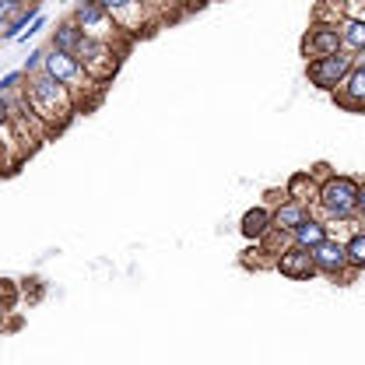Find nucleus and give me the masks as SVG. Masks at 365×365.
Listing matches in <instances>:
<instances>
[{"mask_svg": "<svg viewBox=\"0 0 365 365\" xmlns=\"http://www.w3.org/2000/svg\"><path fill=\"white\" fill-rule=\"evenodd\" d=\"M25 95H29V106H32V113L43 120L49 130H60V127H67V123L78 116L74 95L63 88L56 78H49V74L25 78Z\"/></svg>", "mask_w": 365, "mask_h": 365, "instance_id": "nucleus-1", "label": "nucleus"}, {"mask_svg": "<svg viewBox=\"0 0 365 365\" xmlns=\"http://www.w3.org/2000/svg\"><path fill=\"white\" fill-rule=\"evenodd\" d=\"M359 186H362V180H355V176L330 173L319 186V204L313 215H319L330 228L355 225L359 222Z\"/></svg>", "mask_w": 365, "mask_h": 365, "instance_id": "nucleus-2", "label": "nucleus"}, {"mask_svg": "<svg viewBox=\"0 0 365 365\" xmlns=\"http://www.w3.org/2000/svg\"><path fill=\"white\" fill-rule=\"evenodd\" d=\"M71 18L81 25V32H85L88 39L113 43V46H120V49H130V43H134L130 36H123V32L116 29V21H113V14L102 7V0H74Z\"/></svg>", "mask_w": 365, "mask_h": 365, "instance_id": "nucleus-3", "label": "nucleus"}, {"mask_svg": "<svg viewBox=\"0 0 365 365\" xmlns=\"http://www.w3.org/2000/svg\"><path fill=\"white\" fill-rule=\"evenodd\" d=\"M355 71V56L348 49L334 53V56H317V60H306V81L319 91H334L344 85V78Z\"/></svg>", "mask_w": 365, "mask_h": 365, "instance_id": "nucleus-4", "label": "nucleus"}, {"mask_svg": "<svg viewBox=\"0 0 365 365\" xmlns=\"http://www.w3.org/2000/svg\"><path fill=\"white\" fill-rule=\"evenodd\" d=\"M123 53L127 49H120V46L113 43H98V39H85V46L78 49V63L88 71L95 81H109L116 71H120V63H123Z\"/></svg>", "mask_w": 365, "mask_h": 365, "instance_id": "nucleus-5", "label": "nucleus"}, {"mask_svg": "<svg viewBox=\"0 0 365 365\" xmlns=\"http://www.w3.org/2000/svg\"><path fill=\"white\" fill-rule=\"evenodd\" d=\"M102 7L113 14V21H116V29L123 32V36H130L137 39L140 32H148L151 29V11L144 7V0H102Z\"/></svg>", "mask_w": 365, "mask_h": 365, "instance_id": "nucleus-6", "label": "nucleus"}, {"mask_svg": "<svg viewBox=\"0 0 365 365\" xmlns=\"http://www.w3.org/2000/svg\"><path fill=\"white\" fill-rule=\"evenodd\" d=\"M313 264H317V274L334 277V281H348V277H355L351 264H348L344 239H337V235H330L327 242H319L317 250H313Z\"/></svg>", "mask_w": 365, "mask_h": 365, "instance_id": "nucleus-7", "label": "nucleus"}, {"mask_svg": "<svg viewBox=\"0 0 365 365\" xmlns=\"http://www.w3.org/2000/svg\"><path fill=\"white\" fill-rule=\"evenodd\" d=\"M327 176H330V165H313V169H306V173H295L292 180L284 182V197H288V200H299V204H306V207L317 211L319 186H323Z\"/></svg>", "mask_w": 365, "mask_h": 365, "instance_id": "nucleus-8", "label": "nucleus"}, {"mask_svg": "<svg viewBox=\"0 0 365 365\" xmlns=\"http://www.w3.org/2000/svg\"><path fill=\"white\" fill-rule=\"evenodd\" d=\"M344 49V39H341V29L330 25V21H313V29L306 32L302 39V56L306 60H317V56H334Z\"/></svg>", "mask_w": 365, "mask_h": 365, "instance_id": "nucleus-9", "label": "nucleus"}, {"mask_svg": "<svg viewBox=\"0 0 365 365\" xmlns=\"http://www.w3.org/2000/svg\"><path fill=\"white\" fill-rule=\"evenodd\" d=\"M274 271L281 277H292V281H309L317 277V264H313V253L302 250V246H288L274 257Z\"/></svg>", "mask_w": 365, "mask_h": 365, "instance_id": "nucleus-10", "label": "nucleus"}, {"mask_svg": "<svg viewBox=\"0 0 365 365\" xmlns=\"http://www.w3.org/2000/svg\"><path fill=\"white\" fill-rule=\"evenodd\" d=\"M334 102L351 109V113H365V53L355 56V71L344 78V85L334 91Z\"/></svg>", "mask_w": 365, "mask_h": 365, "instance_id": "nucleus-11", "label": "nucleus"}, {"mask_svg": "<svg viewBox=\"0 0 365 365\" xmlns=\"http://www.w3.org/2000/svg\"><path fill=\"white\" fill-rule=\"evenodd\" d=\"M85 39H88V36L81 32V25H78V21H74V18L67 14V18H60V21H56V25L49 29V43H46V46H49L53 53H67V56H78V49L85 46Z\"/></svg>", "mask_w": 365, "mask_h": 365, "instance_id": "nucleus-12", "label": "nucleus"}, {"mask_svg": "<svg viewBox=\"0 0 365 365\" xmlns=\"http://www.w3.org/2000/svg\"><path fill=\"white\" fill-rule=\"evenodd\" d=\"M274 228V211L267 207V204H257V207H250L246 215H242V222H239V232H242V239L246 242H260L267 232Z\"/></svg>", "mask_w": 365, "mask_h": 365, "instance_id": "nucleus-13", "label": "nucleus"}, {"mask_svg": "<svg viewBox=\"0 0 365 365\" xmlns=\"http://www.w3.org/2000/svg\"><path fill=\"white\" fill-rule=\"evenodd\" d=\"M271 211H274V228L284 232V235H292L295 228L313 215V207H306V204H299V200H288V197H284L281 204H274Z\"/></svg>", "mask_w": 365, "mask_h": 365, "instance_id": "nucleus-14", "label": "nucleus"}, {"mask_svg": "<svg viewBox=\"0 0 365 365\" xmlns=\"http://www.w3.org/2000/svg\"><path fill=\"white\" fill-rule=\"evenodd\" d=\"M327 239H330V225H327L319 215H309L302 225L292 232V246H302V250H309V253L317 250L319 242H327Z\"/></svg>", "mask_w": 365, "mask_h": 365, "instance_id": "nucleus-15", "label": "nucleus"}, {"mask_svg": "<svg viewBox=\"0 0 365 365\" xmlns=\"http://www.w3.org/2000/svg\"><path fill=\"white\" fill-rule=\"evenodd\" d=\"M341 39H344V49L351 56H362L365 53V21H355V18H341Z\"/></svg>", "mask_w": 365, "mask_h": 365, "instance_id": "nucleus-16", "label": "nucleus"}, {"mask_svg": "<svg viewBox=\"0 0 365 365\" xmlns=\"http://www.w3.org/2000/svg\"><path fill=\"white\" fill-rule=\"evenodd\" d=\"M344 250H348V264H351V271L362 274L365 271V228H355V232L344 239Z\"/></svg>", "mask_w": 365, "mask_h": 365, "instance_id": "nucleus-17", "label": "nucleus"}, {"mask_svg": "<svg viewBox=\"0 0 365 365\" xmlns=\"http://www.w3.org/2000/svg\"><path fill=\"white\" fill-rule=\"evenodd\" d=\"M46 53H49V46H36L29 56H25V63H21V71H25V78H36V74H46Z\"/></svg>", "mask_w": 365, "mask_h": 365, "instance_id": "nucleus-18", "label": "nucleus"}, {"mask_svg": "<svg viewBox=\"0 0 365 365\" xmlns=\"http://www.w3.org/2000/svg\"><path fill=\"white\" fill-rule=\"evenodd\" d=\"M25 88V71L18 67V71H7L4 78H0V95H11V91Z\"/></svg>", "mask_w": 365, "mask_h": 365, "instance_id": "nucleus-19", "label": "nucleus"}, {"mask_svg": "<svg viewBox=\"0 0 365 365\" xmlns=\"http://www.w3.org/2000/svg\"><path fill=\"white\" fill-rule=\"evenodd\" d=\"M29 4H18V0H0V25L7 29L14 18H21V11H25Z\"/></svg>", "mask_w": 365, "mask_h": 365, "instance_id": "nucleus-20", "label": "nucleus"}, {"mask_svg": "<svg viewBox=\"0 0 365 365\" xmlns=\"http://www.w3.org/2000/svg\"><path fill=\"white\" fill-rule=\"evenodd\" d=\"M18 302V284L14 281H0V309H11Z\"/></svg>", "mask_w": 365, "mask_h": 365, "instance_id": "nucleus-21", "label": "nucleus"}, {"mask_svg": "<svg viewBox=\"0 0 365 365\" xmlns=\"http://www.w3.org/2000/svg\"><path fill=\"white\" fill-rule=\"evenodd\" d=\"M46 25H49V21H46V14H39V18H36V21H32V25H29V32H25V36H21V39H18V43H29V39H32V36H36V32H43Z\"/></svg>", "mask_w": 365, "mask_h": 365, "instance_id": "nucleus-22", "label": "nucleus"}, {"mask_svg": "<svg viewBox=\"0 0 365 365\" xmlns=\"http://www.w3.org/2000/svg\"><path fill=\"white\" fill-rule=\"evenodd\" d=\"M11 116H14V113H11V102L0 95V130H7V127H11Z\"/></svg>", "mask_w": 365, "mask_h": 365, "instance_id": "nucleus-23", "label": "nucleus"}, {"mask_svg": "<svg viewBox=\"0 0 365 365\" xmlns=\"http://www.w3.org/2000/svg\"><path fill=\"white\" fill-rule=\"evenodd\" d=\"M359 222H365V180L359 186Z\"/></svg>", "mask_w": 365, "mask_h": 365, "instance_id": "nucleus-24", "label": "nucleus"}, {"mask_svg": "<svg viewBox=\"0 0 365 365\" xmlns=\"http://www.w3.org/2000/svg\"><path fill=\"white\" fill-rule=\"evenodd\" d=\"M18 4H36V0H18Z\"/></svg>", "mask_w": 365, "mask_h": 365, "instance_id": "nucleus-25", "label": "nucleus"}, {"mask_svg": "<svg viewBox=\"0 0 365 365\" xmlns=\"http://www.w3.org/2000/svg\"><path fill=\"white\" fill-rule=\"evenodd\" d=\"M0 39H4V25H0Z\"/></svg>", "mask_w": 365, "mask_h": 365, "instance_id": "nucleus-26", "label": "nucleus"}, {"mask_svg": "<svg viewBox=\"0 0 365 365\" xmlns=\"http://www.w3.org/2000/svg\"><path fill=\"white\" fill-rule=\"evenodd\" d=\"M0 313H4V309H0Z\"/></svg>", "mask_w": 365, "mask_h": 365, "instance_id": "nucleus-27", "label": "nucleus"}, {"mask_svg": "<svg viewBox=\"0 0 365 365\" xmlns=\"http://www.w3.org/2000/svg\"><path fill=\"white\" fill-rule=\"evenodd\" d=\"M43 4H46V0H43Z\"/></svg>", "mask_w": 365, "mask_h": 365, "instance_id": "nucleus-28", "label": "nucleus"}]
</instances>
